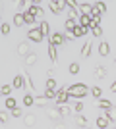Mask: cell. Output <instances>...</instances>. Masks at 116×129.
<instances>
[{
	"label": "cell",
	"instance_id": "obj_1",
	"mask_svg": "<svg viewBox=\"0 0 116 129\" xmlns=\"http://www.w3.org/2000/svg\"><path fill=\"white\" fill-rule=\"evenodd\" d=\"M66 92H68V96H70V98H83L89 92V89H87L85 83H76V85L66 87Z\"/></svg>",
	"mask_w": 116,
	"mask_h": 129
},
{
	"label": "cell",
	"instance_id": "obj_2",
	"mask_svg": "<svg viewBox=\"0 0 116 129\" xmlns=\"http://www.w3.org/2000/svg\"><path fill=\"white\" fill-rule=\"evenodd\" d=\"M49 8L54 16H58V14H62V10L66 8V0H56V2L52 0V2H49Z\"/></svg>",
	"mask_w": 116,
	"mask_h": 129
},
{
	"label": "cell",
	"instance_id": "obj_3",
	"mask_svg": "<svg viewBox=\"0 0 116 129\" xmlns=\"http://www.w3.org/2000/svg\"><path fill=\"white\" fill-rule=\"evenodd\" d=\"M27 39L31 41V43H41L44 37H43V33H41V29H39V27H33V29H29Z\"/></svg>",
	"mask_w": 116,
	"mask_h": 129
},
{
	"label": "cell",
	"instance_id": "obj_4",
	"mask_svg": "<svg viewBox=\"0 0 116 129\" xmlns=\"http://www.w3.org/2000/svg\"><path fill=\"white\" fill-rule=\"evenodd\" d=\"M66 43V37L62 35V33H52L49 39V44H54V46H60V44Z\"/></svg>",
	"mask_w": 116,
	"mask_h": 129
},
{
	"label": "cell",
	"instance_id": "obj_5",
	"mask_svg": "<svg viewBox=\"0 0 116 129\" xmlns=\"http://www.w3.org/2000/svg\"><path fill=\"white\" fill-rule=\"evenodd\" d=\"M68 100H70V96H68V92H66V87H64V89H60V91L56 92V98H54V102L58 104V106H62V104H66Z\"/></svg>",
	"mask_w": 116,
	"mask_h": 129
},
{
	"label": "cell",
	"instance_id": "obj_6",
	"mask_svg": "<svg viewBox=\"0 0 116 129\" xmlns=\"http://www.w3.org/2000/svg\"><path fill=\"white\" fill-rule=\"evenodd\" d=\"M47 118L52 119V121H58V119L62 118V114H60V110H58V108L49 106V108H47Z\"/></svg>",
	"mask_w": 116,
	"mask_h": 129
},
{
	"label": "cell",
	"instance_id": "obj_7",
	"mask_svg": "<svg viewBox=\"0 0 116 129\" xmlns=\"http://www.w3.org/2000/svg\"><path fill=\"white\" fill-rule=\"evenodd\" d=\"M29 52H31V46H29L27 43H19V44H17V54H19L21 58H25Z\"/></svg>",
	"mask_w": 116,
	"mask_h": 129
},
{
	"label": "cell",
	"instance_id": "obj_8",
	"mask_svg": "<svg viewBox=\"0 0 116 129\" xmlns=\"http://www.w3.org/2000/svg\"><path fill=\"white\" fill-rule=\"evenodd\" d=\"M27 12V14H31V16H35V17H43L44 16V12H43V8H39L37 4H31V8H29V10H25Z\"/></svg>",
	"mask_w": 116,
	"mask_h": 129
},
{
	"label": "cell",
	"instance_id": "obj_9",
	"mask_svg": "<svg viewBox=\"0 0 116 129\" xmlns=\"http://www.w3.org/2000/svg\"><path fill=\"white\" fill-rule=\"evenodd\" d=\"M95 106L97 108H103V110H112V102L110 100H103V98H99V100H95Z\"/></svg>",
	"mask_w": 116,
	"mask_h": 129
},
{
	"label": "cell",
	"instance_id": "obj_10",
	"mask_svg": "<svg viewBox=\"0 0 116 129\" xmlns=\"http://www.w3.org/2000/svg\"><path fill=\"white\" fill-rule=\"evenodd\" d=\"M23 123L27 125V127H33V125L37 123V116H35V114H25V116H23Z\"/></svg>",
	"mask_w": 116,
	"mask_h": 129
},
{
	"label": "cell",
	"instance_id": "obj_11",
	"mask_svg": "<svg viewBox=\"0 0 116 129\" xmlns=\"http://www.w3.org/2000/svg\"><path fill=\"white\" fill-rule=\"evenodd\" d=\"M37 60H39L37 52H33V50H31V52L25 56V66H35V64H37Z\"/></svg>",
	"mask_w": 116,
	"mask_h": 129
},
{
	"label": "cell",
	"instance_id": "obj_12",
	"mask_svg": "<svg viewBox=\"0 0 116 129\" xmlns=\"http://www.w3.org/2000/svg\"><path fill=\"white\" fill-rule=\"evenodd\" d=\"M77 8H79V12H81V16H83V14H85V16H89V14H91V10H93V6L89 4V2H79V6H77Z\"/></svg>",
	"mask_w": 116,
	"mask_h": 129
},
{
	"label": "cell",
	"instance_id": "obj_13",
	"mask_svg": "<svg viewBox=\"0 0 116 129\" xmlns=\"http://www.w3.org/2000/svg\"><path fill=\"white\" fill-rule=\"evenodd\" d=\"M35 106H39V108H49V100H47V96H44V94H39V96L35 98Z\"/></svg>",
	"mask_w": 116,
	"mask_h": 129
},
{
	"label": "cell",
	"instance_id": "obj_14",
	"mask_svg": "<svg viewBox=\"0 0 116 129\" xmlns=\"http://www.w3.org/2000/svg\"><path fill=\"white\" fill-rule=\"evenodd\" d=\"M108 52H110V44L106 43V41H103V43L99 44V54L101 56H108Z\"/></svg>",
	"mask_w": 116,
	"mask_h": 129
},
{
	"label": "cell",
	"instance_id": "obj_15",
	"mask_svg": "<svg viewBox=\"0 0 116 129\" xmlns=\"http://www.w3.org/2000/svg\"><path fill=\"white\" fill-rule=\"evenodd\" d=\"M74 123H76L77 127H85V125H87V118L81 116V114H77L76 118H74Z\"/></svg>",
	"mask_w": 116,
	"mask_h": 129
},
{
	"label": "cell",
	"instance_id": "obj_16",
	"mask_svg": "<svg viewBox=\"0 0 116 129\" xmlns=\"http://www.w3.org/2000/svg\"><path fill=\"white\" fill-rule=\"evenodd\" d=\"M23 81H25V87H27V89H37V85H33V79L29 75V71H23Z\"/></svg>",
	"mask_w": 116,
	"mask_h": 129
},
{
	"label": "cell",
	"instance_id": "obj_17",
	"mask_svg": "<svg viewBox=\"0 0 116 129\" xmlns=\"http://www.w3.org/2000/svg\"><path fill=\"white\" fill-rule=\"evenodd\" d=\"M91 48H93V43H91V41H87V43L81 46V56L83 58H87L89 54H91Z\"/></svg>",
	"mask_w": 116,
	"mask_h": 129
},
{
	"label": "cell",
	"instance_id": "obj_18",
	"mask_svg": "<svg viewBox=\"0 0 116 129\" xmlns=\"http://www.w3.org/2000/svg\"><path fill=\"white\" fill-rule=\"evenodd\" d=\"M108 125H110V121H108L105 116H99V118H97V127L99 129H106Z\"/></svg>",
	"mask_w": 116,
	"mask_h": 129
},
{
	"label": "cell",
	"instance_id": "obj_19",
	"mask_svg": "<svg viewBox=\"0 0 116 129\" xmlns=\"http://www.w3.org/2000/svg\"><path fill=\"white\" fill-rule=\"evenodd\" d=\"M49 58L52 60V62H58V52H56V46L54 44H49Z\"/></svg>",
	"mask_w": 116,
	"mask_h": 129
},
{
	"label": "cell",
	"instance_id": "obj_20",
	"mask_svg": "<svg viewBox=\"0 0 116 129\" xmlns=\"http://www.w3.org/2000/svg\"><path fill=\"white\" fill-rule=\"evenodd\" d=\"M95 77H97V79H105V77H106V68H105V66H97Z\"/></svg>",
	"mask_w": 116,
	"mask_h": 129
},
{
	"label": "cell",
	"instance_id": "obj_21",
	"mask_svg": "<svg viewBox=\"0 0 116 129\" xmlns=\"http://www.w3.org/2000/svg\"><path fill=\"white\" fill-rule=\"evenodd\" d=\"M23 83H25V81H23V75H16L14 81H12V87H14V89H21Z\"/></svg>",
	"mask_w": 116,
	"mask_h": 129
},
{
	"label": "cell",
	"instance_id": "obj_22",
	"mask_svg": "<svg viewBox=\"0 0 116 129\" xmlns=\"http://www.w3.org/2000/svg\"><path fill=\"white\" fill-rule=\"evenodd\" d=\"M14 25H16V27H23V25H25V17H23V14H16V16H14Z\"/></svg>",
	"mask_w": 116,
	"mask_h": 129
},
{
	"label": "cell",
	"instance_id": "obj_23",
	"mask_svg": "<svg viewBox=\"0 0 116 129\" xmlns=\"http://www.w3.org/2000/svg\"><path fill=\"white\" fill-rule=\"evenodd\" d=\"M4 102H6V110H10V112L17 108V106H16V98H12V96H6Z\"/></svg>",
	"mask_w": 116,
	"mask_h": 129
},
{
	"label": "cell",
	"instance_id": "obj_24",
	"mask_svg": "<svg viewBox=\"0 0 116 129\" xmlns=\"http://www.w3.org/2000/svg\"><path fill=\"white\" fill-rule=\"evenodd\" d=\"M103 116H105L108 121H114V123H116V110H114V108H112V110H106Z\"/></svg>",
	"mask_w": 116,
	"mask_h": 129
},
{
	"label": "cell",
	"instance_id": "obj_25",
	"mask_svg": "<svg viewBox=\"0 0 116 129\" xmlns=\"http://www.w3.org/2000/svg\"><path fill=\"white\" fill-rule=\"evenodd\" d=\"M39 29H41V33H43V37H47L50 33V25L47 21H41V25H39Z\"/></svg>",
	"mask_w": 116,
	"mask_h": 129
},
{
	"label": "cell",
	"instance_id": "obj_26",
	"mask_svg": "<svg viewBox=\"0 0 116 129\" xmlns=\"http://www.w3.org/2000/svg\"><path fill=\"white\" fill-rule=\"evenodd\" d=\"M85 33H83V27H79V25H76L74 27V31H72V37L74 39H79V37H83Z\"/></svg>",
	"mask_w": 116,
	"mask_h": 129
},
{
	"label": "cell",
	"instance_id": "obj_27",
	"mask_svg": "<svg viewBox=\"0 0 116 129\" xmlns=\"http://www.w3.org/2000/svg\"><path fill=\"white\" fill-rule=\"evenodd\" d=\"M93 8L99 12V14H105V12H106V4H105V2H95Z\"/></svg>",
	"mask_w": 116,
	"mask_h": 129
},
{
	"label": "cell",
	"instance_id": "obj_28",
	"mask_svg": "<svg viewBox=\"0 0 116 129\" xmlns=\"http://www.w3.org/2000/svg\"><path fill=\"white\" fill-rule=\"evenodd\" d=\"M58 110H60V114H62V116H70V114L74 112L72 108H70V106H66V104H62V106H58Z\"/></svg>",
	"mask_w": 116,
	"mask_h": 129
},
{
	"label": "cell",
	"instance_id": "obj_29",
	"mask_svg": "<svg viewBox=\"0 0 116 129\" xmlns=\"http://www.w3.org/2000/svg\"><path fill=\"white\" fill-rule=\"evenodd\" d=\"M23 17H25V25H33L35 23V16L27 14V12H23Z\"/></svg>",
	"mask_w": 116,
	"mask_h": 129
},
{
	"label": "cell",
	"instance_id": "obj_30",
	"mask_svg": "<svg viewBox=\"0 0 116 129\" xmlns=\"http://www.w3.org/2000/svg\"><path fill=\"white\" fill-rule=\"evenodd\" d=\"M12 89H14L12 85H2V87H0V92H2V94H6V96H10Z\"/></svg>",
	"mask_w": 116,
	"mask_h": 129
},
{
	"label": "cell",
	"instance_id": "obj_31",
	"mask_svg": "<svg viewBox=\"0 0 116 129\" xmlns=\"http://www.w3.org/2000/svg\"><path fill=\"white\" fill-rule=\"evenodd\" d=\"M23 104H25V106H33V104H35V98L31 96V94H25V96H23Z\"/></svg>",
	"mask_w": 116,
	"mask_h": 129
},
{
	"label": "cell",
	"instance_id": "obj_32",
	"mask_svg": "<svg viewBox=\"0 0 116 129\" xmlns=\"http://www.w3.org/2000/svg\"><path fill=\"white\" fill-rule=\"evenodd\" d=\"M44 96H47V100H54V98H56V91L47 89V91H44Z\"/></svg>",
	"mask_w": 116,
	"mask_h": 129
},
{
	"label": "cell",
	"instance_id": "obj_33",
	"mask_svg": "<svg viewBox=\"0 0 116 129\" xmlns=\"http://www.w3.org/2000/svg\"><path fill=\"white\" fill-rule=\"evenodd\" d=\"M68 70H70V73H72V75H76V73H79V64H76V62H74V64H70V68H68Z\"/></svg>",
	"mask_w": 116,
	"mask_h": 129
},
{
	"label": "cell",
	"instance_id": "obj_34",
	"mask_svg": "<svg viewBox=\"0 0 116 129\" xmlns=\"http://www.w3.org/2000/svg\"><path fill=\"white\" fill-rule=\"evenodd\" d=\"M72 110H74L76 114H81V112H83V102H79V100H77V102L74 104V108H72Z\"/></svg>",
	"mask_w": 116,
	"mask_h": 129
},
{
	"label": "cell",
	"instance_id": "obj_35",
	"mask_svg": "<svg viewBox=\"0 0 116 129\" xmlns=\"http://www.w3.org/2000/svg\"><path fill=\"white\" fill-rule=\"evenodd\" d=\"M91 94L99 100V98H101V87H93V89H91Z\"/></svg>",
	"mask_w": 116,
	"mask_h": 129
},
{
	"label": "cell",
	"instance_id": "obj_36",
	"mask_svg": "<svg viewBox=\"0 0 116 129\" xmlns=\"http://www.w3.org/2000/svg\"><path fill=\"white\" fill-rule=\"evenodd\" d=\"M0 123H8V110L0 112Z\"/></svg>",
	"mask_w": 116,
	"mask_h": 129
},
{
	"label": "cell",
	"instance_id": "obj_37",
	"mask_svg": "<svg viewBox=\"0 0 116 129\" xmlns=\"http://www.w3.org/2000/svg\"><path fill=\"white\" fill-rule=\"evenodd\" d=\"M0 29H2V35H8V33H10V23H2V25H0Z\"/></svg>",
	"mask_w": 116,
	"mask_h": 129
},
{
	"label": "cell",
	"instance_id": "obj_38",
	"mask_svg": "<svg viewBox=\"0 0 116 129\" xmlns=\"http://www.w3.org/2000/svg\"><path fill=\"white\" fill-rule=\"evenodd\" d=\"M12 116H14V118H21V116H25V114L21 112V108H16V110H12Z\"/></svg>",
	"mask_w": 116,
	"mask_h": 129
},
{
	"label": "cell",
	"instance_id": "obj_39",
	"mask_svg": "<svg viewBox=\"0 0 116 129\" xmlns=\"http://www.w3.org/2000/svg\"><path fill=\"white\" fill-rule=\"evenodd\" d=\"M66 6L72 10V8H77V6H79V2H76V0H66Z\"/></svg>",
	"mask_w": 116,
	"mask_h": 129
},
{
	"label": "cell",
	"instance_id": "obj_40",
	"mask_svg": "<svg viewBox=\"0 0 116 129\" xmlns=\"http://www.w3.org/2000/svg\"><path fill=\"white\" fill-rule=\"evenodd\" d=\"M91 31H93V35H95V37H103V29H101V27H93Z\"/></svg>",
	"mask_w": 116,
	"mask_h": 129
},
{
	"label": "cell",
	"instance_id": "obj_41",
	"mask_svg": "<svg viewBox=\"0 0 116 129\" xmlns=\"http://www.w3.org/2000/svg\"><path fill=\"white\" fill-rule=\"evenodd\" d=\"M54 87H56L54 79H47V89H52V91H54Z\"/></svg>",
	"mask_w": 116,
	"mask_h": 129
},
{
	"label": "cell",
	"instance_id": "obj_42",
	"mask_svg": "<svg viewBox=\"0 0 116 129\" xmlns=\"http://www.w3.org/2000/svg\"><path fill=\"white\" fill-rule=\"evenodd\" d=\"M16 4H17V8H27V6H29V2H27V0H17Z\"/></svg>",
	"mask_w": 116,
	"mask_h": 129
},
{
	"label": "cell",
	"instance_id": "obj_43",
	"mask_svg": "<svg viewBox=\"0 0 116 129\" xmlns=\"http://www.w3.org/2000/svg\"><path fill=\"white\" fill-rule=\"evenodd\" d=\"M52 129H68L66 123H62V121H56L54 125H52Z\"/></svg>",
	"mask_w": 116,
	"mask_h": 129
},
{
	"label": "cell",
	"instance_id": "obj_44",
	"mask_svg": "<svg viewBox=\"0 0 116 129\" xmlns=\"http://www.w3.org/2000/svg\"><path fill=\"white\" fill-rule=\"evenodd\" d=\"M47 77H49V79H54V70H47Z\"/></svg>",
	"mask_w": 116,
	"mask_h": 129
},
{
	"label": "cell",
	"instance_id": "obj_45",
	"mask_svg": "<svg viewBox=\"0 0 116 129\" xmlns=\"http://www.w3.org/2000/svg\"><path fill=\"white\" fill-rule=\"evenodd\" d=\"M110 91L116 92V81H112V85H110Z\"/></svg>",
	"mask_w": 116,
	"mask_h": 129
},
{
	"label": "cell",
	"instance_id": "obj_46",
	"mask_svg": "<svg viewBox=\"0 0 116 129\" xmlns=\"http://www.w3.org/2000/svg\"><path fill=\"white\" fill-rule=\"evenodd\" d=\"M0 25H2V19H0Z\"/></svg>",
	"mask_w": 116,
	"mask_h": 129
},
{
	"label": "cell",
	"instance_id": "obj_47",
	"mask_svg": "<svg viewBox=\"0 0 116 129\" xmlns=\"http://www.w3.org/2000/svg\"><path fill=\"white\" fill-rule=\"evenodd\" d=\"M0 98H2V92H0Z\"/></svg>",
	"mask_w": 116,
	"mask_h": 129
},
{
	"label": "cell",
	"instance_id": "obj_48",
	"mask_svg": "<svg viewBox=\"0 0 116 129\" xmlns=\"http://www.w3.org/2000/svg\"><path fill=\"white\" fill-rule=\"evenodd\" d=\"M114 64H116V60H114Z\"/></svg>",
	"mask_w": 116,
	"mask_h": 129
},
{
	"label": "cell",
	"instance_id": "obj_49",
	"mask_svg": "<svg viewBox=\"0 0 116 129\" xmlns=\"http://www.w3.org/2000/svg\"><path fill=\"white\" fill-rule=\"evenodd\" d=\"M112 129H116V127H112Z\"/></svg>",
	"mask_w": 116,
	"mask_h": 129
}]
</instances>
